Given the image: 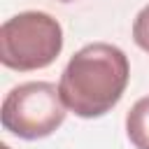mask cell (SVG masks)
Listing matches in <instances>:
<instances>
[{
	"mask_svg": "<svg viewBox=\"0 0 149 149\" xmlns=\"http://www.w3.org/2000/svg\"><path fill=\"white\" fill-rule=\"evenodd\" d=\"M126 135L135 149H149V95L140 98L128 109Z\"/></svg>",
	"mask_w": 149,
	"mask_h": 149,
	"instance_id": "cell-4",
	"label": "cell"
},
{
	"mask_svg": "<svg viewBox=\"0 0 149 149\" xmlns=\"http://www.w3.org/2000/svg\"><path fill=\"white\" fill-rule=\"evenodd\" d=\"M133 40L142 51L149 54V5L142 7L133 21Z\"/></svg>",
	"mask_w": 149,
	"mask_h": 149,
	"instance_id": "cell-5",
	"label": "cell"
},
{
	"mask_svg": "<svg viewBox=\"0 0 149 149\" xmlns=\"http://www.w3.org/2000/svg\"><path fill=\"white\" fill-rule=\"evenodd\" d=\"M128 79V56L114 44L93 42L68 61L58 91L70 112L81 119H98L119 105Z\"/></svg>",
	"mask_w": 149,
	"mask_h": 149,
	"instance_id": "cell-1",
	"label": "cell"
},
{
	"mask_svg": "<svg viewBox=\"0 0 149 149\" xmlns=\"http://www.w3.org/2000/svg\"><path fill=\"white\" fill-rule=\"evenodd\" d=\"M63 49V28L47 12H19L0 26V63L16 72L51 65Z\"/></svg>",
	"mask_w": 149,
	"mask_h": 149,
	"instance_id": "cell-2",
	"label": "cell"
},
{
	"mask_svg": "<svg viewBox=\"0 0 149 149\" xmlns=\"http://www.w3.org/2000/svg\"><path fill=\"white\" fill-rule=\"evenodd\" d=\"M68 107L58 86L51 81H26L14 86L0 107V123L21 140H42L56 133L65 121Z\"/></svg>",
	"mask_w": 149,
	"mask_h": 149,
	"instance_id": "cell-3",
	"label": "cell"
},
{
	"mask_svg": "<svg viewBox=\"0 0 149 149\" xmlns=\"http://www.w3.org/2000/svg\"><path fill=\"white\" fill-rule=\"evenodd\" d=\"M61 2H72V0H61Z\"/></svg>",
	"mask_w": 149,
	"mask_h": 149,
	"instance_id": "cell-6",
	"label": "cell"
}]
</instances>
